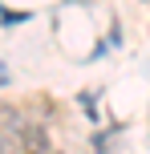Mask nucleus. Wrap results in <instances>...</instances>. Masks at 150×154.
Segmentation results:
<instances>
[{"mask_svg":"<svg viewBox=\"0 0 150 154\" xmlns=\"http://www.w3.org/2000/svg\"><path fill=\"white\" fill-rule=\"evenodd\" d=\"M0 154H24V122L0 126Z\"/></svg>","mask_w":150,"mask_h":154,"instance_id":"1","label":"nucleus"}]
</instances>
